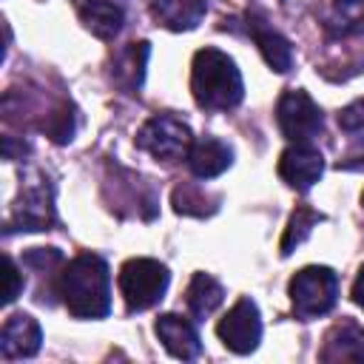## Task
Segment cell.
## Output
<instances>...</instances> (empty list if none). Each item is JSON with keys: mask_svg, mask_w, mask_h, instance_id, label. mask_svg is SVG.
Segmentation results:
<instances>
[{"mask_svg": "<svg viewBox=\"0 0 364 364\" xmlns=\"http://www.w3.org/2000/svg\"><path fill=\"white\" fill-rule=\"evenodd\" d=\"M77 14H80L82 26L100 40H114L125 23L122 6H117L111 0H77Z\"/></svg>", "mask_w": 364, "mask_h": 364, "instance_id": "cell-15", "label": "cell"}, {"mask_svg": "<svg viewBox=\"0 0 364 364\" xmlns=\"http://www.w3.org/2000/svg\"><path fill=\"white\" fill-rule=\"evenodd\" d=\"M338 128L347 131V134L364 131V100H355V102H350L338 111Z\"/></svg>", "mask_w": 364, "mask_h": 364, "instance_id": "cell-25", "label": "cell"}, {"mask_svg": "<svg viewBox=\"0 0 364 364\" xmlns=\"http://www.w3.org/2000/svg\"><path fill=\"white\" fill-rule=\"evenodd\" d=\"M287 293H290L293 313L301 321H313L318 316H327L336 307V301H338V276L324 264H310V267H301L290 279Z\"/></svg>", "mask_w": 364, "mask_h": 364, "instance_id": "cell-3", "label": "cell"}, {"mask_svg": "<svg viewBox=\"0 0 364 364\" xmlns=\"http://www.w3.org/2000/svg\"><path fill=\"white\" fill-rule=\"evenodd\" d=\"M321 219H324V216H321L318 210H313V208H307V205H299V208L290 213V219H287V228H284V236H282V256L293 253V250L310 236V230H313Z\"/></svg>", "mask_w": 364, "mask_h": 364, "instance_id": "cell-20", "label": "cell"}, {"mask_svg": "<svg viewBox=\"0 0 364 364\" xmlns=\"http://www.w3.org/2000/svg\"><path fill=\"white\" fill-rule=\"evenodd\" d=\"M245 31L259 46L264 63L276 74H287L290 71V65H293V46H290V40L282 31H276L273 26H267V20L259 17L256 11H247L245 14Z\"/></svg>", "mask_w": 364, "mask_h": 364, "instance_id": "cell-10", "label": "cell"}, {"mask_svg": "<svg viewBox=\"0 0 364 364\" xmlns=\"http://www.w3.org/2000/svg\"><path fill=\"white\" fill-rule=\"evenodd\" d=\"M276 122L290 142H313L324 128V114L307 91L290 88L276 102Z\"/></svg>", "mask_w": 364, "mask_h": 364, "instance_id": "cell-6", "label": "cell"}, {"mask_svg": "<svg viewBox=\"0 0 364 364\" xmlns=\"http://www.w3.org/2000/svg\"><path fill=\"white\" fill-rule=\"evenodd\" d=\"M225 301L222 284L210 273H193L188 290H185V304L193 318H208L219 304Z\"/></svg>", "mask_w": 364, "mask_h": 364, "instance_id": "cell-18", "label": "cell"}, {"mask_svg": "<svg viewBox=\"0 0 364 364\" xmlns=\"http://www.w3.org/2000/svg\"><path fill=\"white\" fill-rule=\"evenodd\" d=\"M324 173V156L310 142H293L279 156V176L299 193L310 191Z\"/></svg>", "mask_w": 364, "mask_h": 364, "instance_id": "cell-9", "label": "cell"}, {"mask_svg": "<svg viewBox=\"0 0 364 364\" xmlns=\"http://www.w3.org/2000/svg\"><path fill=\"white\" fill-rule=\"evenodd\" d=\"M23 264L37 270V273H48L54 267H63V253L57 247H31L23 256Z\"/></svg>", "mask_w": 364, "mask_h": 364, "instance_id": "cell-23", "label": "cell"}, {"mask_svg": "<svg viewBox=\"0 0 364 364\" xmlns=\"http://www.w3.org/2000/svg\"><path fill=\"white\" fill-rule=\"evenodd\" d=\"M57 222L54 213V188L46 176H37L34 182H28L20 193V199L14 202L11 219L6 225V230H48Z\"/></svg>", "mask_w": 364, "mask_h": 364, "instance_id": "cell-7", "label": "cell"}, {"mask_svg": "<svg viewBox=\"0 0 364 364\" xmlns=\"http://www.w3.org/2000/svg\"><path fill=\"white\" fill-rule=\"evenodd\" d=\"M233 165V148L216 136H202L193 139L191 151H188V168L193 176L199 179H213L219 173H225Z\"/></svg>", "mask_w": 364, "mask_h": 364, "instance_id": "cell-14", "label": "cell"}, {"mask_svg": "<svg viewBox=\"0 0 364 364\" xmlns=\"http://www.w3.org/2000/svg\"><path fill=\"white\" fill-rule=\"evenodd\" d=\"M353 301L364 310V264L358 267V273H355V282H353Z\"/></svg>", "mask_w": 364, "mask_h": 364, "instance_id": "cell-26", "label": "cell"}, {"mask_svg": "<svg viewBox=\"0 0 364 364\" xmlns=\"http://www.w3.org/2000/svg\"><path fill=\"white\" fill-rule=\"evenodd\" d=\"M54 293L74 318H102L111 310V273L102 256L80 253L63 262Z\"/></svg>", "mask_w": 364, "mask_h": 364, "instance_id": "cell-1", "label": "cell"}, {"mask_svg": "<svg viewBox=\"0 0 364 364\" xmlns=\"http://www.w3.org/2000/svg\"><path fill=\"white\" fill-rule=\"evenodd\" d=\"M324 26L333 37L361 34L364 31V0H333V9Z\"/></svg>", "mask_w": 364, "mask_h": 364, "instance_id": "cell-19", "label": "cell"}, {"mask_svg": "<svg viewBox=\"0 0 364 364\" xmlns=\"http://www.w3.org/2000/svg\"><path fill=\"white\" fill-rule=\"evenodd\" d=\"M171 202H173V210L176 213H185V216H208L216 208V199H210L196 185H179V188H173Z\"/></svg>", "mask_w": 364, "mask_h": 364, "instance_id": "cell-21", "label": "cell"}, {"mask_svg": "<svg viewBox=\"0 0 364 364\" xmlns=\"http://www.w3.org/2000/svg\"><path fill=\"white\" fill-rule=\"evenodd\" d=\"M148 54L151 46L145 40L139 43H128L125 48H119L111 60V80L119 91L125 94H139L142 80H145V65H148Z\"/></svg>", "mask_w": 364, "mask_h": 364, "instance_id": "cell-13", "label": "cell"}, {"mask_svg": "<svg viewBox=\"0 0 364 364\" xmlns=\"http://www.w3.org/2000/svg\"><path fill=\"white\" fill-rule=\"evenodd\" d=\"M3 270H6V290H3V304H11L20 293H23V287H26V279H23V273H20V267L14 264V259L11 256H3Z\"/></svg>", "mask_w": 364, "mask_h": 364, "instance_id": "cell-24", "label": "cell"}, {"mask_svg": "<svg viewBox=\"0 0 364 364\" xmlns=\"http://www.w3.org/2000/svg\"><path fill=\"white\" fill-rule=\"evenodd\" d=\"M208 11V0H154L151 14L171 31H191Z\"/></svg>", "mask_w": 364, "mask_h": 364, "instance_id": "cell-17", "label": "cell"}, {"mask_svg": "<svg viewBox=\"0 0 364 364\" xmlns=\"http://www.w3.org/2000/svg\"><path fill=\"white\" fill-rule=\"evenodd\" d=\"M361 205H364V193H361Z\"/></svg>", "mask_w": 364, "mask_h": 364, "instance_id": "cell-27", "label": "cell"}, {"mask_svg": "<svg viewBox=\"0 0 364 364\" xmlns=\"http://www.w3.org/2000/svg\"><path fill=\"white\" fill-rule=\"evenodd\" d=\"M191 145H193V134H191L188 122H182L173 114H154L136 131V148L151 154L156 162L188 159Z\"/></svg>", "mask_w": 364, "mask_h": 364, "instance_id": "cell-5", "label": "cell"}, {"mask_svg": "<svg viewBox=\"0 0 364 364\" xmlns=\"http://www.w3.org/2000/svg\"><path fill=\"white\" fill-rule=\"evenodd\" d=\"M168 282H171V273L162 262L145 259V256L128 259L119 267V293L125 299L128 313H142L159 304L168 290Z\"/></svg>", "mask_w": 364, "mask_h": 364, "instance_id": "cell-4", "label": "cell"}, {"mask_svg": "<svg viewBox=\"0 0 364 364\" xmlns=\"http://www.w3.org/2000/svg\"><path fill=\"white\" fill-rule=\"evenodd\" d=\"M216 333L222 338V344L239 355H247L259 347L262 341V316L253 299L242 296L228 313L225 318L216 324Z\"/></svg>", "mask_w": 364, "mask_h": 364, "instance_id": "cell-8", "label": "cell"}, {"mask_svg": "<svg viewBox=\"0 0 364 364\" xmlns=\"http://www.w3.org/2000/svg\"><path fill=\"white\" fill-rule=\"evenodd\" d=\"M191 91L199 108L205 111H230L242 102L245 97V82L242 74L233 63L219 48H202L193 57L191 65Z\"/></svg>", "mask_w": 364, "mask_h": 364, "instance_id": "cell-2", "label": "cell"}, {"mask_svg": "<svg viewBox=\"0 0 364 364\" xmlns=\"http://www.w3.org/2000/svg\"><path fill=\"white\" fill-rule=\"evenodd\" d=\"M321 361H364V330L350 318L336 324L324 338Z\"/></svg>", "mask_w": 364, "mask_h": 364, "instance_id": "cell-16", "label": "cell"}, {"mask_svg": "<svg viewBox=\"0 0 364 364\" xmlns=\"http://www.w3.org/2000/svg\"><path fill=\"white\" fill-rule=\"evenodd\" d=\"M43 344V330L37 318L28 313H14L6 318L3 333H0V353L3 358H31L37 355Z\"/></svg>", "mask_w": 364, "mask_h": 364, "instance_id": "cell-12", "label": "cell"}, {"mask_svg": "<svg viewBox=\"0 0 364 364\" xmlns=\"http://www.w3.org/2000/svg\"><path fill=\"white\" fill-rule=\"evenodd\" d=\"M154 330H156V338L162 341V347H165L173 358H182V361L199 358L202 341H199L196 327H193L185 316H179V313H165V316L156 318Z\"/></svg>", "mask_w": 364, "mask_h": 364, "instance_id": "cell-11", "label": "cell"}, {"mask_svg": "<svg viewBox=\"0 0 364 364\" xmlns=\"http://www.w3.org/2000/svg\"><path fill=\"white\" fill-rule=\"evenodd\" d=\"M43 131H46L54 142H68V139L74 136V131H77V111L71 108V102L57 105V108L48 114V119L43 122Z\"/></svg>", "mask_w": 364, "mask_h": 364, "instance_id": "cell-22", "label": "cell"}]
</instances>
